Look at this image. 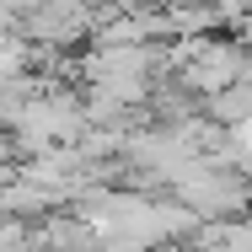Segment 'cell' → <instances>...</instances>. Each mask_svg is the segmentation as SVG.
I'll use <instances>...</instances> for the list:
<instances>
[{"mask_svg": "<svg viewBox=\"0 0 252 252\" xmlns=\"http://www.w3.org/2000/svg\"><path fill=\"white\" fill-rule=\"evenodd\" d=\"M236 70H242V54L236 49H225V43H193L188 86H199V92H225V86H236Z\"/></svg>", "mask_w": 252, "mask_h": 252, "instance_id": "6da1fadb", "label": "cell"}]
</instances>
